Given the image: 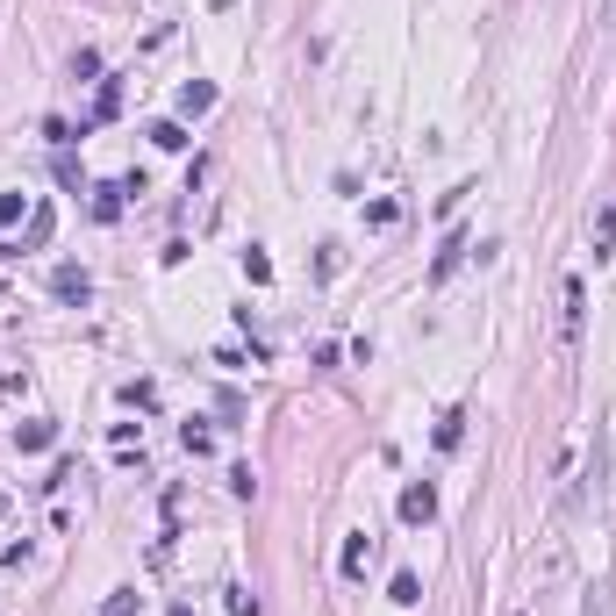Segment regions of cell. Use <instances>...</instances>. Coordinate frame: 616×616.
Returning a JSON list of instances; mask_svg holds the SVG:
<instances>
[{"instance_id":"6da1fadb","label":"cell","mask_w":616,"mask_h":616,"mask_svg":"<svg viewBox=\"0 0 616 616\" xmlns=\"http://www.w3.org/2000/svg\"><path fill=\"white\" fill-rule=\"evenodd\" d=\"M581 308H588V287L566 273V287H559V337H566V344L581 337Z\"/></svg>"},{"instance_id":"7a4b0ae2","label":"cell","mask_w":616,"mask_h":616,"mask_svg":"<svg viewBox=\"0 0 616 616\" xmlns=\"http://www.w3.org/2000/svg\"><path fill=\"white\" fill-rule=\"evenodd\" d=\"M437 516V488H430V480H409V488H402V523H430Z\"/></svg>"},{"instance_id":"3957f363","label":"cell","mask_w":616,"mask_h":616,"mask_svg":"<svg viewBox=\"0 0 616 616\" xmlns=\"http://www.w3.org/2000/svg\"><path fill=\"white\" fill-rule=\"evenodd\" d=\"M51 294H58V301H86V294H94V280H86L79 266H58V273H51Z\"/></svg>"},{"instance_id":"277c9868","label":"cell","mask_w":616,"mask_h":616,"mask_svg":"<svg viewBox=\"0 0 616 616\" xmlns=\"http://www.w3.org/2000/svg\"><path fill=\"white\" fill-rule=\"evenodd\" d=\"M43 237H51V208H36V215H29V237H22V244H0V258H22V251H36Z\"/></svg>"},{"instance_id":"5b68a950","label":"cell","mask_w":616,"mask_h":616,"mask_svg":"<svg viewBox=\"0 0 616 616\" xmlns=\"http://www.w3.org/2000/svg\"><path fill=\"white\" fill-rule=\"evenodd\" d=\"M337 566H344V574H366V566H373V538H344Z\"/></svg>"},{"instance_id":"8992f818","label":"cell","mask_w":616,"mask_h":616,"mask_svg":"<svg viewBox=\"0 0 616 616\" xmlns=\"http://www.w3.org/2000/svg\"><path fill=\"white\" fill-rule=\"evenodd\" d=\"M201 108H215V86L208 79H187L180 86V115H201Z\"/></svg>"},{"instance_id":"52a82bcc","label":"cell","mask_w":616,"mask_h":616,"mask_svg":"<svg viewBox=\"0 0 616 616\" xmlns=\"http://www.w3.org/2000/svg\"><path fill=\"white\" fill-rule=\"evenodd\" d=\"M609 244H616V201H602V208H595V258H602Z\"/></svg>"},{"instance_id":"ba28073f","label":"cell","mask_w":616,"mask_h":616,"mask_svg":"<svg viewBox=\"0 0 616 616\" xmlns=\"http://www.w3.org/2000/svg\"><path fill=\"white\" fill-rule=\"evenodd\" d=\"M387 595H394V609H416V602H423V581H416V574H394Z\"/></svg>"},{"instance_id":"9c48e42d","label":"cell","mask_w":616,"mask_h":616,"mask_svg":"<svg viewBox=\"0 0 616 616\" xmlns=\"http://www.w3.org/2000/svg\"><path fill=\"white\" fill-rule=\"evenodd\" d=\"M151 144H158V151H187L194 137H187V129H180V122H158V129H151Z\"/></svg>"},{"instance_id":"30bf717a","label":"cell","mask_w":616,"mask_h":616,"mask_svg":"<svg viewBox=\"0 0 616 616\" xmlns=\"http://www.w3.org/2000/svg\"><path fill=\"white\" fill-rule=\"evenodd\" d=\"M459 251H466V237H445V251H437V266H430V280H445V273L459 266Z\"/></svg>"},{"instance_id":"8fae6325","label":"cell","mask_w":616,"mask_h":616,"mask_svg":"<svg viewBox=\"0 0 616 616\" xmlns=\"http://www.w3.org/2000/svg\"><path fill=\"white\" fill-rule=\"evenodd\" d=\"M15 437H22V452H43V445H51V437H58V430H51V423H22Z\"/></svg>"},{"instance_id":"7c38bea8","label":"cell","mask_w":616,"mask_h":616,"mask_svg":"<svg viewBox=\"0 0 616 616\" xmlns=\"http://www.w3.org/2000/svg\"><path fill=\"white\" fill-rule=\"evenodd\" d=\"M244 273H251L258 287H266V280H273V258H266V251H258V244H251V251H244Z\"/></svg>"},{"instance_id":"4fadbf2b","label":"cell","mask_w":616,"mask_h":616,"mask_svg":"<svg viewBox=\"0 0 616 616\" xmlns=\"http://www.w3.org/2000/svg\"><path fill=\"white\" fill-rule=\"evenodd\" d=\"M129 609H137V588H115V595L101 602V616H129Z\"/></svg>"},{"instance_id":"5bb4252c","label":"cell","mask_w":616,"mask_h":616,"mask_svg":"<svg viewBox=\"0 0 616 616\" xmlns=\"http://www.w3.org/2000/svg\"><path fill=\"white\" fill-rule=\"evenodd\" d=\"M223 609H230V616H258V595H251V588H230V602H223Z\"/></svg>"},{"instance_id":"9a60e30c","label":"cell","mask_w":616,"mask_h":616,"mask_svg":"<svg viewBox=\"0 0 616 616\" xmlns=\"http://www.w3.org/2000/svg\"><path fill=\"white\" fill-rule=\"evenodd\" d=\"M459 437H466V416H445V423H437V445H445V452L459 445Z\"/></svg>"},{"instance_id":"2e32d148","label":"cell","mask_w":616,"mask_h":616,"mask_svg":"<svg viewBox=\"0 0 616 616\" xmlns=\"http://www.w3.org/2000/svg\"><path fill=\"white\" fill-rule=\"evenodd\" d=\"M15 215H22V194H0V230H8Z\"/></svg>"},{"instance_id":"e0dca14e","label":"cell","mask_w":616,"mask_h":616,"mask_svg":"<svg viewBox=\"0 0 616 616\" xmlns=\"http://www.w3.org/2000/svg\"><path fill=\"white\" fill-rule=\"evenodd\" d=\"M602 22H616V0H602Z\"/></svg>"}]
</instances>
